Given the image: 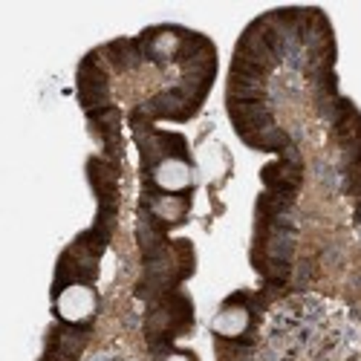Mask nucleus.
Returning <instances> with one entry per match:
<instances>
[{
    "label": "nucleus",
    "mask_w": 361,
    "mask_h": 361,
    "mask_svg": "<svg viewBox=\"0 0 361 361\" xmlns=\"http://www.w3.org/2000/svg\"><path fill=\"white\" fill-rule=\"evenodd\" d=\"M159 183H162V188H171V191L183 188V185L188 183V171H185V165H179V162L165 165V171H159Z\"/></svg>",
    "instance_id": "nucleus-1"
},
{
    "label": "nucleus",
    "mask_w": 361,
    "mask_h": 361,
    "mask_svg": "<svg viewBox=\"0 0 361 361\" xmlns=\"http://www.w3.org/2000/svg\"><path fill=\"white\" fill-rule=\"evenodd\" d=\"M102 361H122V358H102Z\"/></svg>",
    "instance_id": "nucleus-2"
}]
</instances>
